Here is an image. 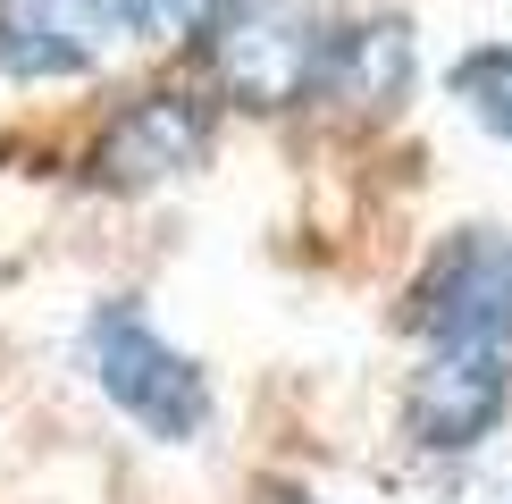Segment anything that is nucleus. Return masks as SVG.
<instances>
[{"label":"nucleus","instance_id":"obj_1","mask_svg":"<svg viewBox=\"0 0 512 504\" xmlns=\"http://www.w3.org/2000/svg\"><path fill=\"white\" fill-rule=\"evenodd\" d=\"M345 26L336 0H227L210 17V34L194 42V76L210 84L219 110L244 118H294L311 110L328 42Z\"/></svg>","mask_w":512,"mask_h":504},{"label":"nucleus","instance_id":"obj_3","mask_svg":"<svg viewBox=\"0 0 512 504\" xmlns=\"http://www.w3.org/2000/svg\"><path fill=\"white\" fill-rule=\"evenodd\" d=\"M210 152H219V101H210V84L202 76H152L93 118L76 168H84L93 194L135 202V194H160V185L210 168Z\"/></svg>","mask_w":512,"mask_h":504},{"label":"nucleus","instance_id":"obj_7","mask_svg":"<svg viewBox=\"0 0 512 504\" xmlns=\"http://www.w3.org/2000/svg\"><path fill=\"white\" fill-rule=\"evenodd\" d=\"M118 51L110 0H0V84H76Z\"/></svg>","mask_w":512,"mask_h":504},{"label":"nucleus","instance_id":"obj_10","mask_svg":"<svg viewBox=\"0 0 512 504\" xmlns=\"http://www.w3.org/2000/svg\"><path fill=\"white\" fill-rule=\"evenodd\" d=\"M261 504H328V496L303 488V479H261Z\"/></svg>","mask_w":512,"mask_h":504},{"label":"nucleus","instance_id":"obj_5","mask_svg":"<svg viewBox=\"0 0 512 504\" xmlns=\"http://www.w3.org/2000/svg\"><path fill=\"white\" fill-rule=\"evenodd\" d=\"M512 420V353L496 345H429L395 395V429L420 462H471Z\"/></svg>","mask_w":512,"mask_h":504},{"label":"nucleus","instance_id":"obj_6","mask_svg":"<svg viewBox=\"0 0 512 504\" xmlns=\"http://www.w3.org/2000/svg\"><path fill=\"white\" fill-rule=\"evenodd\" d=\"M420 84V34L403 9H345V26L328 42V68H319L311 110L345 118V126H387Z\"/></svg>","mask_w":512,"mask_h":504},{"label":"nucleus","instance_id":"obj_2","mask_svg":"<svg viewBox=\"0 0 512 504\" xmlns=\"http://www.w3.org/2000/svg\"><path fill=\"white\" fill-rule=\"evenodd\" d=\"M76 353H84L93 395H101V404H110L135 437H152V446H202V437H210V420H219L210 370L135 303V294L93 303Z\"/></svg>","mask_w":512,"mask_h":504},{"label":"nucleus","instance_id":"obj_9","mask_svg":"<svg viewBox=\"0 0 512 504\" xmlns=\"http://www.w3.org/2000/svg\"><path fill=\"white\" fill-rule=\"evenodd\" d=\"M126 51H194L227 0H110Z\"/></svg>","mask_w":512,"mask_h":504},{"label":"nucleus","instance_id":"obj_4","mask_svg":"<svg viewBox=\"0 0 512 504\" xmlns=\"http://www.w3.org/2000/svg\"><path fill=\"white\" fill-rule=\"evenodd\" d=\"M395 328L429 345H496L512 353V236L487 219H462L420 252V269L403 278Z\"/></svg>","mask_w":512,"mask_h":504},{"label":"nucleus","instance_id":"obj_8","mask_svg":"<svg viewBox=\"0 0 512 504\" xmlns=\"http://www.w3.org/2000/svg\"><path fill=\"white\" fill-rule=\"evenodd\" d=\"M445 93H454V110H462V118H479L487 135L512 152V34L471 42V51L445 68Z\"/></svg>","mask_w":512,"mask_h":504}]
</instances>
